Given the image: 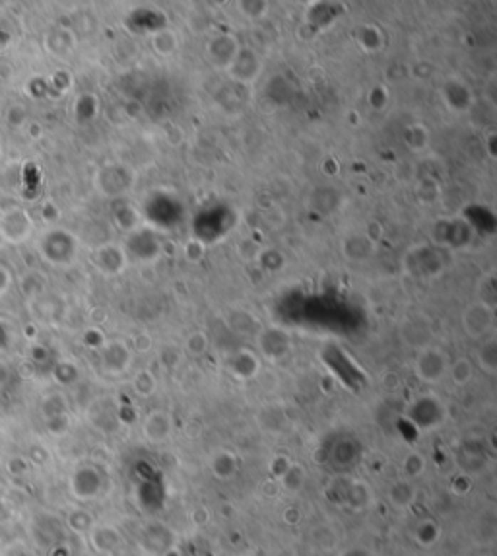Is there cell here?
Wrapping results in <instances>:
<instances>
[{
    "mask_svg": "<svg viewBox=\"0 0 497 556\" xmlns=\"http://www.w3.org/2000/svg\"><path fill=\"white\" fill-rule=\"evenodd\" d=\"M462 331L470 336V339H488L491 336L493 325H496V312L493 306L488 302H472L470 306L464 307V312L461 315Z\"/></svg>",
    "mask_w": 497,
    "mask_h": 556,
    "instance_id": "1",
    "label": "cell"
},
{
    "mask_svg": "<svg viewBox=\"0 0 497 556\" xmlns=\"http://www.w3.org/2000/svg\"><path fill=\"white\" fill-rule=\"evenodd\" d=\"M447 370L449 358L439 346L429 344V346L419 349L416 362H414V371H416V378L419 381L429 385L439 383V381L447 378Z\"/></svg>",
    "mask_w": 497,
    "mask_h": 556,
    "instance_id": "2",
    "label": "cell"
},
{
    "mask_svg": "<svg viewBox=\"0 0 497 556\" xmlns=\"http://www.w3.org/2000/svg\"><path fill=\"white\" fill-rule=\"evenodd\" d=\"M261 71H263V58L258 57L253 49H241V47L228 66L229 76L237 82H241V84H253L258 78Z\"/></svg>",
    "mask_w": 497,
    "mask_h": 556,
    "instance_id": "3",
    "label": "cell"
},
{
    "mask_svg": "<svg viewBox=\"0 0 497 556\" xmlns=\"http://www.w3.org/2000/svg\"><path fill=\"white\" fill-rule=\"evenodd\" d=\"M144 438L150 443H165L173 434V418L165 411H154L146 416L142 426Z\"/></svg>",
    "mask_w": 497,
    "mask_h": 556,
    "instance_id": "4",
    "label": "cell"
},
{
    "mask_svg": "<svg viewBox=\"0 0 497 556\" xmlns=\"http://www.w3.org/2000/svg\"><path fill=\"white\" fill-rule=\"evenodd\" d=\"M416 496H418V488L408 478H397L387 488V500L397 510H408L416 502Z\"/></svg>",
    "mask_w": 497,
    "mask_h": 556,
    "instance_id": "5",
    "label": "cell"
},
{
    "mask_svg": "<svg viewBox=\"0 0 497 556\" xmlns=\"http://www.w3.org/2000/svg\"><path fill=\"white\" fill-rule=\"evenodd\" d=\"M210 470H212L214 478L228 483L237 473V457L231 451H228V449L216 451L212 459H210Z\"/></svg>",
    "mask_w": 497,
    "mask_h": 556,
    "instance_id": "6",
    "label": "cell"
},
{
    "mask_svg": "<svg viewBox=\"0 0 497 556\" xmlns=\"http://www.w3.org/2000/svg\"><path fill=\"white\" fill-rule=\"evenodd\" d=\"M237 51H239L237 41H235L234 37L228 36L214 39V41L210 43V47H208L210 58L216 61L218 64H221V66H226V68L231 64V61H234L235 55H237Z\"/></svg>",
    "mask_w": 497,
    "mask_h": 556,
    "instance_id": "7",
    "label": "cell"
},
{
    "mask_svg": "<svg viewBox=\"0 0 497 556\" xmlns=\"http://www.w3.org/2000/svg\"><path fill=\"white\" fill-rule=\"evenodd\" d=\"M307 483V469L303 465L291 463L290 469L286 470L282 477L278 478V485L280 488L290 494H298V492L303 490V486Z\"/></svg>",
    "mask_w": 497,
    "mask_h": 556,
    "instance_id": "8",
    "label": "cell"
},
{
    "mask_svg": "<svg viewBox=\"0 0 497 556\" xmlns=\"http://www.w3.org/2000/svg\"><path fill=\"white\" fill-rule=\"evenodd\" d=\"M478 366L482 368L486 374L493 376L497 371V339L496 336H488L483 339L482 346L476 352Z\"/></svg>",
    "mask_w": 497,
    "mask_h": 556,
    "instance_id": "9",
    "label": "cell"
},
{
    "mask_svg": "<svg viewBox=\"0 0 497 556\" xmlns=\"http://www.w3.org/2000/svg\"><path fill=\"white\" fill-rule=\"evenodd\" d=\"M447 376L451 378V381L456 385V387H464L466 383L472 381V376H474V366L470 362L469 358H456L455 362H449Z\"/></svg>",
    "mask_w": 497,
    "mask_h": 556,
    "instance_id": "10",
    "label": "cell"
},
{
    "mask_svg": "<svg viewBox=\"0 0 497 556\" xmlns=\"http://www.w3.org/2000/svg\"><path fill=\"white\" fill-rule=\"evenodd\" d=\"M427 461L426 457L422 455L419 451H410L406 453L402 463H400V469H402V478H408V480H416L418 477H422L426 473Z\"/></svg>",
    "mask_w": 497,
    "mask_h": 556,
    "instance_id": "11",
    "label": "cell"
},
{
    "mask_svg": "<svg viewBox=\"0 0 497 556\" xmlns=\"http://www.w3.org/2000/svg\"><path fill=\"white\" fill-rule=\"evenodd\" d=\"M441 537V527L439 523H435L434 520H424L422 523H418V527L414 531V539L418 542L419 547L424 549H429L434 547L435 542L439 541Z\"/></svg>",
    "mask_w": 497,
    "mask_h": 556,
    "instance_id": "12",
    "label": "cell"
},
{
    "mask_svg": "<svg viewBox=\"0 0 497 556\" xmlns=\"http://www.w3.org/2000/svg\"><path fill=\"white\" fill-rule=\"evenodd\" d=\"M152 47H154V51H156L157 55H162V57L171 55L173 51L177 49V36H175V31H171V29L157 31L154 39H152Z\"/></svg>",
    "mask_w": 497,
    "mask_h": 556,
    "instance_id": "13",
    "label": "cell"
},
{
    "mask_svg": "<svg viewBox=\"0 0 497 556\" xmlns=\"http://www.w3.org/2000/svg\"><path fill=\"white\" fill-rule=\"evenodd\" d=\"M132 387H135L136 395L140 397H152L157 389L156 376L150 370H140L132 379Z\"/></svg>",
    "mask_w": 497,
    "mask_h": 556,
    "instance_id": "14",
    "label": "cell"
},
{
    "mask_svg": "<svg viewBox=\"0 0 497 556\" xmlns=\"http://www.w3.org/2000/svg\"><path fill=\"white\" fill-rule=\"evenodd\" d=\"M208 346H210V341H208L206 333H202V331H194V333L187 336L185 352L189 356L199 358L202 354H206Z\"/></svg>",
    "mask_w": 497,
    "mask_h": 556,
    "instance_id": "15",
    "label": "cell"
},
{
    "mask_svg": "<svg viewBox=\"0 0 497 556\" xmlns=\"http://www.w3.org/2000/svg\"><path fill=\"white\" fill-rule=\"evenodd\" d=\"M371 500V492L370 486L365 485L363 480H357V483H352L348 490V502L354 508H363L370 504Z\"/></svg>",
    "mask_w": 497,
    "mask_h": 556,
    "instance_id": "16",
    "label": "cell"
},
{
    "mask_svg": "<svg viewBox=\"0 0 497 556\" xmlns=\"http://www.w3.org/2000/svg\"><path fill=\"white\" fill-rule=\"evenodd\" d=\"M290 465H291V461L286 455L274 457V461L270 463V470H272V475H274V478L278 480V478L284 475L286 470L290 469Z\"/></svg>",
    "mask_w": 497,
    "mask_h": 556,
    "instance_id": "17",
    "label": "cell"
},
{
    "mask_svg": "<svg viewBox=\"0 0 497 556\" xmlns=\"http://www.w3.org/2000/svg\"><path fill=\"white\" fill-rule=\"evenodd\" d=\"M191 521L197 527H202V525H206L208 521H210V512H208L206 508H197L191 513Z\"/></svg>",
    "mask_w": 497,
    "mask_h": 556,
    "instance_id": "18",
    "label": "cell"
},
{
    "mask_svg": "<svg viewBox=\"0 0 497 556\" xmlns=\"http://www.w3.org/2000/svg\"><path fill=\"white\" fill-rule=\"evenodd\" d=\"M299 520H301V512H299L298 508H288V510L284 512L286 523L293 525V523H299Z\"/></svg>",
    "mask_w": 497,
    "mask_h": 556,
    "instance_id": "19",
    "label": "cell"
},
{
    "mask_svg": "<svg viewBox=\"0 0 497 556\" xmlns=\"http://www.w3.org/2000/svg\"><path fill=\"white\" fill-rule=\"evenodd\" d=\"M136 350H140V352H148L150 346H152V341H150L148 335H138L136 336Z\"/></svg>",
    "mask_w": 497,
    "mask_h": 556,
    "instance_id": "20",
    "label": "cell"
}]
</instances>
